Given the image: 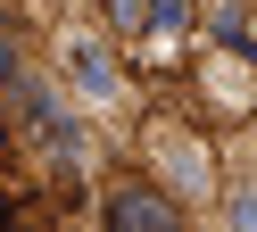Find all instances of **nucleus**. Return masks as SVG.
<instances>
[{
  "label": "nucleus",
  "mask_w": 257,
  "mask_h": 232,
  "mask_svg": "<svg viewBox=\"0 0 257 232\" xmlns=\"http://www.w3.org/2000/svg\"><path fill=\"white\" fill-rule=\"evenodd\" d=\"M108 215H116V224H166V199H150V191H116V199H108Z\"/></svg>",
  "instance_id": "f257e3e1"
},
{
  "label": "nucleus",
  "mask_w": 257,
  "mask_h": 232,
  "mask_svg": "<svg viewBox=\"0 0 257 232\" xmlns=\"http://www.w3.org/2000/svg\"><path fill=\"white\" fill-rule=\"evenodd\" d=\"M67 66H75V75H83V91H116V83H108V58H100V50H91V42H67Z\"/></svg>",
  "instance_id": "f03ea898"
}]
</instances>
